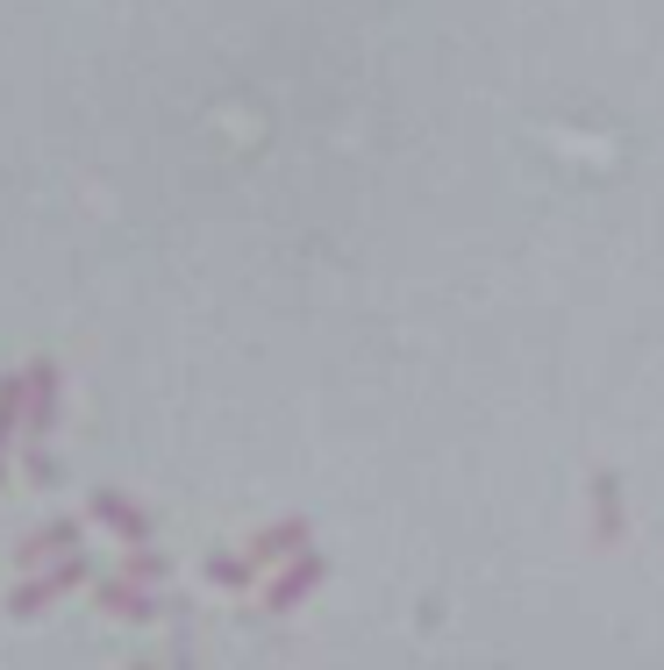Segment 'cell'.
<instances>
[{"label":"cell","mask_w":664,"mask_h":670,"mask_svg":"<svg viewBox=\"0 0 664 670\" xmlns=\"http://www.w3.org/2000/svg\"><path fill=\"white\" fill-rule=\"evenodd\" d=\"M593 528H600V542H622V478L614 471L593 478Z\"/></svg>","instance_id":"cell-1"},{"label":"cell","mask_w":664,"mask_h":670,"mask_svg":"<svg viewBox=\"0 0 664 670\" xmlns=\"http://www.w3.org/2000/svg\"><path fill=\"white\" fill-rule=\"evenodd\" d=\"M314 577H322V563H300V571H293V577H286V585H279V606H293L300 592L314 585Z\"/></svg>","instance_id":"cell-2"},{"label":"cell","mask_w":664,"mask_h":670,"mask_svg":"<svg viewBox=\"0 0 664 670\" xmlns=\"http://www.w3.org/2000/svg\"><path fill=\"white\" fill-rule=\"evenodd\" d=\"M293 542H300V528H271V536H265V556H279V550H293Z\"/></svg>","instance_id":"cell-3"}]
</instances>
